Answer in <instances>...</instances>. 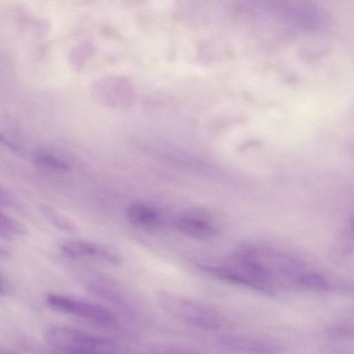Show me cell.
<instances>
[{
    "label": "cell",
    "instance_id": "cell-10",
    "mask_svg": "<svg viewBox=\"0 0 354 354\" xmlns=\"http://www.w3.org/2000/svg\"><path fill=\"white\" fill-rule=\"evenodd\" d=\"M295 282L302 287L310 289L325 290L329 286V282L324 275L308 270L302 272Z\"/></svg>",
    "mask_w": 354,
    "mask_h": 354
},
{
    "label": "cell",
    "instance_id": "cell-7",
    "mask_svg": "<svg viewBox=\"0 0 354 354\" xmlns=\"http://www.w3.org/2000/svg\"><path fill=\"white\" fill-rule=\"evenodd\" d=\"M127 216L130 223L142 228L154 225L159 218L154 208L140 202L132 203L127 207Z\"/></svg>",
    "mask_w": 354,
    "mask_h": 354
},
{
    "label": "cell",
    "instance_id": "cell-6",
    "mask_svg": "<svg viewBox=\"0 0 354 354\" xmlns=\"http://www.w3.org/2000/svg\"><path fill=\"white\" fill-rule=\"evenodd\" d=\"M222 342L232 350L249 354H272L277 349V346L270 342L252 337H225Z\"/></svg>",
    "mask_w": 354,
    "mask_h": 354
},
{
    "label": "cell",
    "instance_id": "cell-11",
    "mask_svg": "<svg viewBox=\"0 0 354 354\" xmlns=\"http://www.w3.org/2000/svg\"><path fill=\"white\" fill-rule=\"evenodd\" d=\"M19 202L16 195L10 189L0 184V206L6 207H17Z\"/></svg>",
    "mask_w": 354,
    "mask_h": 354
},
{
    "label": "cell",
    "instance_id": "cell-14",
    "mask_svg": "<svg viewBox=\"0 0 354 354\" xmlns=\"http://www.w3.org/2000/svg\"><path fill=\"white\" fill-rule=\"evenodd\" d=\"M6 290V284L3 277L0 274V293H3Z\"/></svg>",
    "mask_w": 354,
    "mask_h": 354
},
{
    "label": "cell",
    "instance_id": "cell-5",
    "mask_svg": "<svg viewBox=\"0 0 354 354\" xmlns=\"http://www.w3.org/2000/svg\"><path fill=\"white\" fill-rule=\"evenodd\" d=\"M61 249L66 255L74 258L96 257L115 263L117 258L109 251L85 241L73 240L63 243Z\"/></svg>",
    "mask_w": 354,
    "mask_h": 354
},
{
    "label": "cell",
    "instance_id": "cell-13",
    "mask_svg": "<svg viewBox=\"0 0 354 354\" xmlns=\"http://www.w3.org/2000/svg\"><path fill=\"white\" fill-rule=\"evenodd\" d=\"M160 354H200L197 352L180 348H167L160 351Z\"/></svg>",
    "mask_w": 354,
    "mask_h": 354
},
{
    "label": "cell",
    "instance_id": "cell-9",
    "mask_svg": "<svg viewBox=\"0 0 354 354\" xmlns=\"http://www.w3.org/2000/svg\"><path fill=\"white\" fill-rule=\"evenodd\" d=\"M26 234L25 226L0 210V235L6 237L22 236Z\"/></svg>",
    "mask_w": 354,
    "mask_h": 354
},
{
    "label": "cell",
    "instance_id": "cell-1",
    "mask_svg": "<svg viewBox=\"0 0 354 354\" xmlns=\"http://www.w3.org/2000/svg\"><path fill=\"white\" fill-rule=\"evenodd\" d=\"M159 300L168 313L189 324L204 328H215L222 324L221 315L207 305L169 292H162Z\"/></svg>",
    "mask_w": 354,
    "mask_h": 354
},
{
    "label": "cell",
    "instance_id": "cell-2",
    "mask_svg": "<svg viewBox=\"0 0 354 354\" xmlns=\"http://www.w3.org/2000/svg\"><path fill=\"white\" fill-rule=\"evenodd\" d=\"M46 302L56 310L97 324L109 325L115 321L114 315L106 308L71 297L49 294L46 297Z\"/></svg>",
    "mask_w": 354,
    "mask_h": 354
},
{
    "label": "cell",
    "instance_id": "cell-3",
    "mask_svg": "<svg viewBox=\"0 0 354 354\" xmlns=\"http://www.w3.org/2000/svg\"><path fill=\"white\" fill-rule=\"evenodd\" d=\"M44 338L55 352L73 348H100L109 340L94 336L78 329L63 326H53L46 329Z\"/></svg>",
    "mask_w": 354,
    "mask_h": 354
},
{
    "label": "cell",
    "instance_id": "cell-8",
    "mask_svg": "<svg viewBox=\"0 0 354 354\" xmlns=\"http://www.w3.org/2000/svg\"><path fill=\"white\" fill-rule=\"evenodd\" d=\"M34 162L38 167L53 172L66 173L70 170V165L66 162L47 152L37 153Z\"/></svg>",
    "mask_w": 354,
    "mask_h": 354
},
{
    "label": "cell",
    "instance_id": "cell-12",
    "mask_svg": "<svg viewBox=\"0 0 354 354\" xmlns=\"http://www.w3.org/2000/svg\"><path fill=\"white\" fill-rule=\"evenodd\" d=\"M56 354H109L100 348H73L61 350Z\"/></svg>",
    "mask_w": 354,
    "mask_h": 354
},
{
    "label": "cell",
    "instance_id": "cell-4",
    "mask_svg": "<svg viewBox=\"0 0 354 354\" xmlns=\"http://www.w3.org/2000/svg\"><path fill=\"white\" fill-rule=\"evenodd\" d=\"M175 225L180 233L196 239H209L219 232L218 225L214 218L196 209L180 214L176 219Z\"/></svg>",
    "mask_w": 354,
    "mask_h": 354
}]
</instances>
